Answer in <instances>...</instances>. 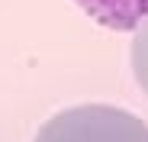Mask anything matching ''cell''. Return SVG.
<instances>
[{"label":"cell","mask_w":148,"mask_h":142,"mask_svg":"<svg viewBox=\"0 0 148 142\" xmlns=\"http://www.w3.org/2000/svg\"><path fill=\"white\" fill-rule=\"evenodd\" d=\"M36 142H148V126L119 107L84 103L52 116Z\"/></svg>","instance_id":"cell-1"},{"label":"cell","mask_w":148,"mask_h":142,"mask_svg":"<svg viewBox=\"0 0 148 142\" xmlns=\"http://www.w3.org/2000/svg\"><path fill=\"white\" fill-rule=\"evenodd\" d=\"M74 3L90 19L116 32L138 29V23L148 19V0H74Z\"/></svg>","instance_id":"cell-2"},{"label":"cell","mask_w":148,"mask_h":142,"mask_svg":"<svg viewBox=\"0 0 148 142\" xmlns=\"http://www.w3.org/2000/svg\"><path fill=\"white\" fill-rule=\"evenodd\" d=\"M132 71H135L138 84H142L145 94H148V23L138 26V32H135V39H132Z\"/></svg>","instance_id":"cell-3"}]
</instances>
